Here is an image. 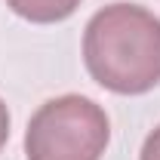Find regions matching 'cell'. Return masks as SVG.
<instances>
[{"instance_id": "cell-1", "label": "cell", "mask_w": 160, "mask_h": 160, "mask_svg": "<svg viewBox=\"0 0 160 160\" xmlns=\"http://www.w3.org/2000/svg\"><path fill=\"white\" fill-rule=\"evenodd\" d=\"M83 65L108 92H151L160 83V19L139 3L99 9L83 31Z\"/></svg>"}, {"instance_id": "cell-2", "label": "cell", "mask_w": 160, "mask_h": 160, "mask_svg": "<svg viewBox=\"0 0 160 160\" xmlns=\"http://www.w3.org/2000/svg\"><path fill=\"white\" fill-rule=\"evenodd\" d=\"M111 142L105 108L86 96H59L43 102L25 129L28 160H102Z\"/></svg>"}, {"instance_id": "cell-3", "label": "cell", "mask_w": 160, "mask_h": 160, "mask_svg": "<svg viewBox=\"0 0 160 160\" xmlns=\"http://www.w3.org/2000/svg\"><path fill=\"white\" fill-rule=\"evenodd\" d=\"M83 0H6V6L25 22L34 25H56L77 12Z\"/></svg>"}, {"instance_id": "cell-4", "label": "cell", "mask_w": 160, "mask_h": 160, "mask_svg": "<svg viewBox=\"0 0 160 160\" xmlns=\"http://www.w3.org/2000/svg\"><path fill=\"white\" fill-rule=\"evenodd\" d=\"M139 160H160V126L145 139V145H142V154Z\"/></svg>"}, {"instance_id": "cell-5", "label": "cell", "mask_w": 160, "mask_h": 160, "mask_svg": "<svg viewBox=\"0 0 160 160\" xmlns=\"http://www.w3.org/2000/svg\"><path fill=\"white\" fill-rule=\"evenodd\" d=\"M9 139V111H6V102L0 99V148Z\"/></svg>"}]
</instances>
